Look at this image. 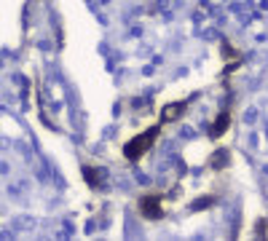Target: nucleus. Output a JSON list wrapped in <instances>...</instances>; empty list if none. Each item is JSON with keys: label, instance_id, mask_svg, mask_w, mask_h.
<instances>
[{"label": "nucleus", "instance_id": "nucleus-1", "mask_svg": "<svg viewBox=\"0 0 268 241\" xmlns=\"http://www.w3.org/2000/svg\"><path fill=\"white\" fill-rule=\"evenodd\" d=\"M153 137H156V129H150V131H147L145 137H142V140H140V137H137L134 142H129V145H126V156H129V158H137V156H142V150H147V147H150Z\"/></svg>", "mask_w": 268, "mask_h": 241}]
</instances>
